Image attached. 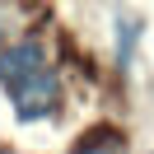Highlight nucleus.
I'll return each mask as SVG.
<instances>
[{"label":"nucleus","instance_id":"nucleus-2","mask_svg":"<svg viewBox=\"0 0 154 154\" xmlns=\"http://www.w3.org/2000/svg\"><path fill=\"white\" fill-rule=\"evenodd\" d=\"M38 70H47V47H42L38 38L14 42V47H5V51H0V84H5V89H14L19 79L38 75Z\"/></svg>","mask_w":154,"mask_h":154},{"label":"nucleus","instance_id":"nucleus-5","mask_svg":"<svg viewBox=\"0 0 154 154\" xmlns=\"http://www.w3.org/2000/svg\"><path fill=\"white\" fill-rule=\"evenodd\" d=\"M5 28H10V14H5V10H0V38H5Z\"/></svg>","mask_w":154,"mask_h":154},{"label":"nucleus","instance_id":"nucleus-1","mask_svg":"<svg viewBox=\"0 0 154 154\" xmlns=\"http://www.w3.org/2000/svg\"><path fill=\"white\" fill-rule=\"evenodd\" d=\"M10 98H14V107H19L23 122H38V117L56 112V103H61V79L51 75V70H38V75H28V79L14 84Z\"/></svg>","mask_w":154,"mask_h":154},{"label":"nucleus","instance_id":"nucleus-3","mask_svg":"<svg viewBox=\"0 0 154 154\" xmlns=\"http://www.w3.org/2000/svg\"><path fill=\"white\" fill-rule=\"evenodd\" d=\"M135 33H140V19H135V14H122V19H117V61H122V66H131Z\"/></svg>","mask_w":154,"mask_h":154},{"label":"nucleus","instance_id":"nucleus-4","mask_svg":"<svg viewBox=\"0 0 154 154\" xmlns=\"http://www.w3.org/2000/svg\"><path fill=\"white\" fill-rule=\"evenodd\" d=\"M117 149H122L117 131H98V135H89V140H79V154H117Z\"/></svg>","mask_w":154,"mask_h":154}]
</instances>
